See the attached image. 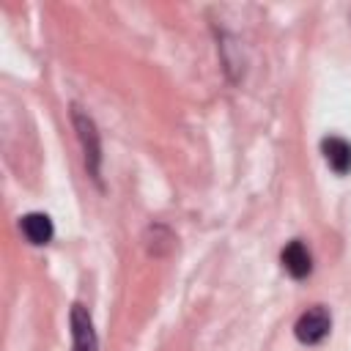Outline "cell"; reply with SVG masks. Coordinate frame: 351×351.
Wrapping results in <instances>:
<instances>
[{
    "mask_svg": "<svg viewBox=\"0 0 351 351\" xmlns=\"http://www.w3.org/2000/svg\"><path fill=\"white\" fill-rule=\"evenodd\" d=\"M329 329H332V315H329V310H326L324 304H313V307H307V310L299 315L296 326H293L299 343H304V346H315V343H321V340L329 335Z\"/></svg>",
    "mask_w": 351,
    "mask_h": 351,
    "instance_id": "1",
    "label": "cell"
},
{
    "mask_svg": "<svg viewBox=\"0 0 351 351\" xmlns=\"http://www.w3.org/2000/svg\"><path fill=\"white\" fill-rule=\"evenodd\" d=\"M71 118H74V126H77V134H80V143H82V151H85V165H88V173L99 181V165H101V145H99V132H96V123L80 110V107H71Z\"/></svg>",
    "mask_w": 351,
    "mask_h": 351,
    "instance_id": "2",
    "label": "cell"
},
{
    "mask_svg": "<svg viewBox=\"0 0 351 351\" xmlns=\"http://www.w3.org/2000/svg\"><path fill=\"white\" fill-rule=\"evenodd\" d=\"M280 261H282V269H285L293 280H304V277L313 271V255H310V250H307L299 239H293V241H288V244L282 247Z\"/></svg>",
    "mask_w": 351,
    "mask_h": 351,
    "instance_id": "3",
    "label": "cell"
},
{
    "mask_svg": "<svg viewBox=\"0 0 351 351\" xmlns=\"http://www.w3.org/2000/svg\"><path fill=\"white\" fill-rule=\"evenodd\" d=\"M71 335H74V351H96L99 348L93 321L82 304L71 307Z\"/></svg>",
    "mask_w": 351,
    "mask_h": 351,
    "instance_id": "4",
    "label": "cell"
},
{
    "mask_svg": "<svg viewBox=\"0 0 351 351\" xmlns=\"http://www.w3.org/2000/svg\"><path fill=\"white\" fill-rule=\"evenodd\" d=\"M321 151H324V159L326 165L337 173V176H346L351 170V143L332 134V137H324L321 143Z\"/></svg>",
    "mask_w": 351,
    "mask_h": 351,
    "instance_id": "5",
    "label": "cell"
},
{
    "mask_svg": "<svg viewBox=\"0 0 351 351\" xmlns=\"http://www.w3.org/2000/svg\"><path fill=\"white\" fill-rule=\"evenodd\" d=\"M19 228H22V233H25V239H27L30 244H36V247L49 244V239H52V233H55L52 219H49L47 214H41V211L25 214L22 222H19Z\"/></svg>",
    "mask_w": 351,
    "mask_h": 351,
    "instance_id": "6",
    "label": "cell"
}]
</instances>
